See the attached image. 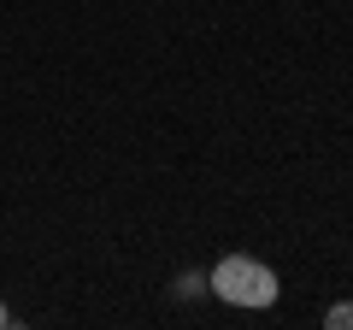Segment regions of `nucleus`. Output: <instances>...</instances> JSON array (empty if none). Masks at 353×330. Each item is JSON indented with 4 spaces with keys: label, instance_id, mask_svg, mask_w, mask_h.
<instances>
[{
    "label": "nucleus",
    "instance_id": "nucleus-2",
    "mask_svg": "<svg viewBox=\"0 0 353 330\" xmlns=\"http://www.w3.org/2000/svg\"><path fill=\"white\" fill-rule=\"evenodd\" d=\"M324 324H330V330H353V301H336V307L324 313Z\"/></svg>",
    "mask_w": 353,
    "mask_h": 330
},
{
    "label": "nucleus",
    "instance_id": "nucleus-3",
    "mask_svg": "<svg viewBox=\"0 0 353 330\" xmlns=\"http://www.w3.org/2000/svg\"><path fill=\"white\" fill-rule=\"evenodd\" d=\"M6 324H12V313H6V307H0V330H6Z\"/></svg>",
    "mask_w": 353,
    "mask_h": 330
},
{
    "label": "nucleus",
    "instance_id": "nucleus-1",
    "mask_svg": "<svg viewBox=\"0 0 353 330\" xmlns=\"http://www.w3.org/2000/svg\"><path fill=\"white\" fill-rule=\"evenodd\" d=\"M206 289L230 307H253L259 313V307L277 301V271L265 266V260H253V254H224L212 266V278H206Z\"/></svg>",
    "mask_w": 353,
    "mask_h": 330
}]
</instances>
